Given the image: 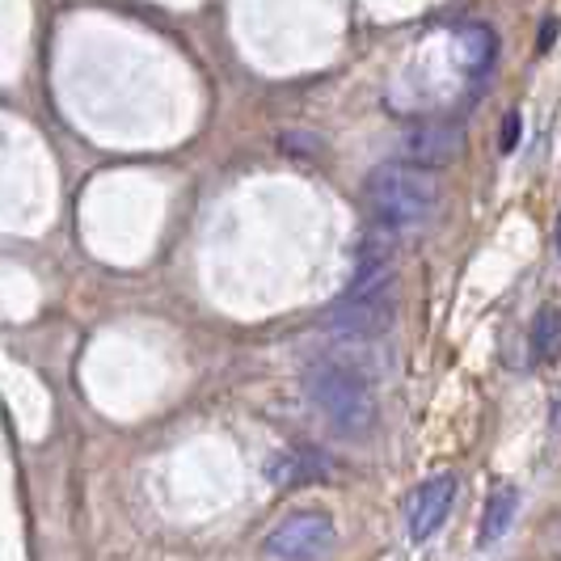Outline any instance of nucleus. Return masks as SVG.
Here are the masks:
<instances>
[{
    "label": "nucleus",
    "instance_id": "obj_6",
    "mask_svg": "<svg viewBox=\"0 0 561 561\" xmlns=\"http://www.w3.org/2000/svg\"><path fill=\"white\" fill-rule=\"evenodd\" d=\"M460 144H465V136H460L456 127H419V131L405 140V152H410V161H419V165H448L451 157L460 152Z\"/></svg>",
    "mask_w": 561,
    "mask_h": 561
},
{
    "label": "nucleus",
    "instance_id": "obj_10",
    "mask_svg": "<svg viewBox=\"0 0 561 561\" xmlns=\"http://www.w3.org/2000/svg\"><path fill=\"white\" fill-rule=\"evenodd\" d=\"M460 43L469 47V68L481 72V68H490V59H494V34L485 26H460Z\"/></svg>",
    "mask_w": 561,
    "mask_h": 561
},
{
    "label": "nucleus",
    "instance_id": "obj_9",
    "mask_svg": "<svg viewBox=\"0 0 561 561\" xmlns=\"http://www.w3.org/2000/svg\"><path fill=\"white\" fill-rule=\"evenodd\" d=\"M533 355L536 359H558L561 355V312L540 309L533 321Z\"/></svg>",
    "mask_w": 561,
    "mask_h": 561
},
{
    "label": "nucleus",
    "instance_id": "obj_11",
    "mask_svg": "<svg viewBox=\"0 0 561 561\" xmlns=\"http://www.w3.org/2000/svg\"><path fill=\"white\" fill-rule=\"evenodd\" d=\"M515 140H519V114H506V123H503V148H515Z\"/></svg>",
    "mask_w": 561,
    "mask_h": 561
},
{
    "label": "nucleus",
    "instance_id": "obj_5",
    "mask_svg": "<svg viewBox=\"0 0 561 561\" xmlns=\"http://www.w3.org/2000/svg\"><path fill=\"white\" fill-rule=\"evenodd\" d=\"M456 478L451 473H439V478L422 481L419 490L410 494V503H405V524H410V536L414 540H426V536H435L444 528V519L451 515V506H456Z\"/></svg>",
    "mask_w": 561,
    "mask_h": 561
},
{
    "label": "nucleus",
    "instance_id": "obj_2",
    "mask_svg": "<svg viewBox=\"0 0 561 561\" xmlns=\"http://www.w3.org/2000/svg\"><path fill=\"white\" fill-rule=\"evenodd\" d=\"M305 397H309V405L334 426L337 435H351V439L367 435L376 426V419H380L371 389L351 367L330 364V359H321V364H312L305 371Z\"/></svg>",
    "mask_w": 561,
    "mask_h": 561
},
{
    "label": "nucleus",
    "instance_id": "obj_12",
    "mask_svg": "<svg viewBox=\"0 0 561 561\" xmlns=\"http://www.w3.org/2000/svg\"><path fill=\"white\" fill-rule=\"evenodd\" d=\"M553 245H558V257H561V216H558V228H553Z\"/></svg>",
    "mask_w": 561,
    "mask_h": 561
},
{
    "label": "nucleus",
    "instance_id": "obj_3",
    "mask_svg": "<svg viewBox=\"0 0 561 561\" xmlns=\"http://www.w3.org/2000/svg\"><path fill=\"white\" fill-rule=\"evenodd\" d=\"M393 317V266L389 257H376L367 253L355 271L351 287L342 291L334 309H330V325L337 334H351V337H371V334H385Z\"/></svg>",
    "mask_w": 561,
    "mask_h": 561
},
{
    "label": "nucleus",
    "instance_id": "obj_1",
    "mask_svg": "<svg viewBox=\"0 0 561 561\" xmlns=\"http://www.w3.org/2000/svg\"><path fill=\"white\" fill-rule=\"evenodd\" d=\"M367 211L393 232H422L435 225L444 186L426 165H405V161H385L367 173L364 182Z\"/></svg>",
    "mask_w": 561,
    "mask_h": 561
},
{
    "label": "nucleus",
    "instance_id": "obj_8",
    "mask_svg": "<svg viewBox=\"0 0 561 561\" xmlns=\"http://www.w3.org/2000/svg\"><path fill=\"white\" fill-rule=\"evenodd\" d=\"M515 511H519V499H515V490H494V494H490V503H485V515H481V528H478L481 545H494V540H503V536L511 533V519H515Z\"/></svg>",
    "mask_w": 561,
    "mask_h": 561
},
{
    "label": "nucleus",
    "instance_id": "obj_4",
    "mask_svg": "<svg viewBox=\"0 0 561 561\" xmlns=\"http://www.w3.org/2000/svg\"><path fill=\"white\" fill-rule=\"evenodd\" d=\"M262 549L271 558H321L334 549V519L321 511H296L266 533Z\"/></svg>",
    "mask_w": 561,
    "mask_h": 561
},
{
    "label": "nucleus",
    "instance_id": "obj_7",
    "mask_svg": "<svg viewBox=\"0 0 561 561\" xmlns=\"http://www.w3.org/2000/svg\"><path fill=\"white\" fill-rule=\"evenodd\" d=\"M271 478L279 481V485L321 481L325 478V460H321V451H309V448L283 451V456H275V465H271Z\"/></svg>",
    "mask_w": 561,
    "mask_h": 561
}]
</instances>
